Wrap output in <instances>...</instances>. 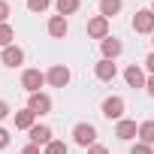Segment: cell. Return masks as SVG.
Wrapping results in <instances>:
<instances>
[{"label": "cell", "mask_w": 154, "mask_h": 154, "mask_svg": "<svg viewBox=\"0 0 154 154\" xmlns=\"http://www.w3.org/2000/svg\"><path fill=\"white\" fill-rule=\"evenodd\" d=\"M72 142L82 145V148L97 145V127H94V124H75V130H72Z\"/></svg>", "instance_id": "cell-1"}, {"label": "cell", "mask_w": 154, "mask_h": 154, "mask_svg": "<svg viewBox=\"0 0 154 154\" xmlns=\"http://www.w3.org/2000/svg\"><path fill=\"white\" fill-rule=\"evenodd\" d=\"M45 82H48L45 72H39V69H24V72H21V88H24L27 94H39V88H42Z\"/></svg>", "instance_id": "cell-2"}, {"label": "cell", "mask_w": 154, "mask_h": 154, "mask_svg": "<svg viewBox=\"0 0 154 154\" xmlns=\"http://www.w3.org/2000/svg\"><path fill=\"white\" fill-rule=\"evenodd\" d=\"M124 100L121 97H106L103 100V118H109V121H121L124 118Z\"/></svg>", "instance_id": "cell-3"}, {"label": "cell", "mask_w": 154, "mask_h": 154, "mask_svg": "<svg viewBox=\"0 0 154 154\" xmlns=\"http://www.w3.org/2000/svg\"><path fill=\"white\" fill-rule=\"evenodd\" d=\"M133 30L136 33H154V12L151 9H139L133 15Z\"/></svg>", "instance_id": "cell-4"}, {"label": "cell", "mask_w": 154, "mask_h": 154, "mask_svg": "<svg viewBox=\"0 0 154 154\" xmlns=\"http://www.w3.org/2000/svg\"><path fill=\"white\" fill-rule=\"evenodd\" d=\"M45 79H48L51 88H66V85H69V69H66L63 63H54V66L45 72Z\"/></svg>", "instance_id": "cell-5"}, {"label": "cell", "mask_w": 154, "mask_h": 154, "mask_svg": "<svg viewBox=\"0 0 154 154\" xmlns=\"http://www.w3.org/2000/svg\"><path fill=\"white\" fill-rule=\"evenodd\" d=\"M88 36L103 42V39L109 36V18H103V15H94V18L88 21Z\"/></svg>", "instance_id": "cell-6"}, {"label": "cell", "mask_w": 154, "mask_h": 154, "mask_svg": "<svg viewBox=\"0 0 154 154\" xmlns=\"http://www.w3.org/2000/svg\"><path fill=\"white\" fill-rule=\"evenodd\" d=\"M27 109L33 112V115H48L51 112V97L48 94H30V100H27Z\"/></svg>", "instance_id": "cell-7"}, {"label": "cell", "mask_w": 154, "mask_h": 154, "mask_svg": "<svg viewBox=\"0 0 154 154\" xmlns=\"http://www.w3.org/2000/svg\"><path fill=\"white\" fill-rule=\"evenodd\" d=\"M27 139H30V145H48L51 142V127H45V124H33L30 130H27Z\"/></svg>", "instance_id": "cell-8"}, {"label": "cell", "mask_w": 154, "mask_h": 154, "mask_svg": "<svg viewBox=\"0 0 154 154\" xmlns=\"http://www.w3.org/2000/svg\"><path fill=\"white\" fill-rule=\"evenodd\" d=\"M0 60H3V66H21L24 63V51L18 45H6L3 54H0Z\"/></svg>", "instance_id": "cell-9"}, {"label": "cell", "mask_w": 154, "mask_h": 154, "mask_svg": "<svg viewBox=\"0 0 154 154\" xmlns=\"http://www.w3.org/2000/svg\"><path fill=\"white\" fill-rule=\"evenodd\" d=\"M69 33V24H66V18L63 15H51L48 18V36H54V39H63Z\"/></svg>", "instance_id": "cell-10"}, {"label": "cell", "mask_w": 154, "mask_h": 154, "mask_svg": "<svg viewBox=\"0 0 154 154\" xmlns=\"http://www.w3.org/2000/svg\"><path fill=\"white\" fill-rule=\"evenodd\" d=\"M115 136H118V139H124V142H133V136H139V127H136V121H127V118H121V121H118V127H115Z\"/></svg>", "instance_id": "cell-11"}, {"label": "cell", "mask_w": 154, "mask_h": 154, "mask_svg": "<svg viewBox=\"0 0 154 154\" xmlns=\"http://www.w3.org/2000/svg\"><path fill=\"white\" fill-rule=\"evenodd\" d=\"M124 82H127L130 88H145V82H148V79H145V72H142L136 63H130V66L124 69Z\"/></svg>", "instance_id": "cell-12"}, {"label": "cell", "mask_w": 154, "mask_h": 154, "mask_svg": "<svg viewBox=\"0 0 154 154\" xmlns=\"http://www.w3.org/2000/svg\"><path fill=\"white\" fill-rule=\"evenodd\" d=\"M94 72H97L100 82H112L115 75H118V66H115V60H106V57H103V60L94 66Z\"/></svg>", "instance_id": "cell-13"}, {"label": "cell", "mask_w": 154, "mask_h": 154, "mask_svg": "<svg viewBox=\"0 0 154 154\" xmlns=\"http://www.w3.org/2000/svg\"><path fill=\"white\" fill-rule=\"evenodd\" d=\"M100 48H103V57L106 60H115L121 51H124V45H121V39H115V36H106L103 42H100Z\"/></svg>", "instance_id": "cell-14"}, {"label": "cell", "mask_w": 154, "mask_h": 154, "mask_svg": "<svg viewBox=\"0 0 154 154\" xmlns=\"http://www.w3.org/2000/svg\"><path fill=\"white\" fill-rule=\"evenodd\" d=\"M79 6H82L79 0H54V9H57V15H63V18L72 15V12H79Z\"/></svg>", "instance_id": "cell-15"}, {"label": "cell", "mask_w": 154, "mask_h": 154, "mask_svg": "<svg viewBox=\"0 0 154 154\" xmlns=\"http://www.w3.org/2000/svg\"><path fill=\"white\" fill-rule=\"evenodd\" d=\"M33 118H36V115H33L30 109H21V112H15V127H18V130H30V127H33Z\"/></svg>", "instance_id": "cell-16"}, {"label": "cell", "mask_w": 154, "mask_h": 154, "mask_svg": "<svg viewBox=\"0 0 154 154\" xmlns=\"http://www.w3.org/2000/svg\"><path fill=\"white\" fill-rule=\"evenodd\" d=\"M121 12V0H100V15L103 18H112Z\"/></svg>", "instance_id": "cell-17"}, {"label": "cell", "mask_w": 154, "mask_h": 154, "mask_svg": "<svg viewBox=\"0 0 154 154\" xmlns=\"http://www.w3.org/2000/svg\"><path fill=\"white\" fill-rule=\"evenodd\" d=\"M139 142L154 145V121H142L139 124Z\"/></svg>", "instance_id": "cell-18"}, {"label": "cell", "mask_w": 154, "mask_h": 154, "mask_svg": "<svg viewBox=\"0 0 154 154\" xmlns=\"http://www.w3.org/2000/svg\"><path fill=\"white\" fill-rule=\"evenodd\" d=\"M69 148H66V142H60V139H51L45 148H42V154H66Z\"/></svg>", "instance_id": "cell-19"}, {"label": "cell", "mask_w": 154, "mask_h": 154, "mask_svg": "<svg viewBox=\"0 0 154 154\" xmlns=\"http://www.w3.org/2000/svg\"><path fill=\"white\" fill-rule=\"evenodd\" d=\"M12 39H15V30L9 27V24H0V45H12Z\"/></svg>", "instance_id": "cell-20"}, {"label": "cell", "mask_w": 154, "mask_h": 154, "mask_svg": "<svg viewBox=\"0 0 154 154\" xmlns=\"http://www.w3.org/2000/svg\"><path fill=\"white\" fill-rule=\"evenodd\" d=\"M51 6V0H27V9L30 12H45Z\"/></svg>", "instance_id": "cell-21"}, {"label": "cell", "mask_w": 154, "mask_h": 154, "mask_svg": "<svg viewBox=\"0 0 154 154\" xmlns=\"http://www.w3.org/2000/svg\"><path fill=\"white\" fill-rule=\"evenodd\" d=\"M130 154H154V151H151V145H145V142H133Z\"/></svg>", "instance_id": "cell-22"}, {"label": "cell", "mask_w": 154, "mask_h": 154, "mask_svg": "<svg viewBox=\"0 0 154 154\" xmlns=\"http://www.w3.org/2000/svg\"><path fill=\"white\" fill-rule=\"evenodd\" d=\"M6 18H9V3L0 0V24H6Z\"/></svg>", "instance_id": "cell-23"}, {"label": "cell", "mask_w": 154, "mask_h": 154, "mask_svg": "<svg viewBox=\"0 0 154 154\" xmlns=\"http://www.w3.org/2000/svg\"><path fill=\"white\" fill-rule=\"evenodd\" d=\"M6 145H9V130L0 127V148H6Z\"/></svg>", "instance_id": "cell-24"}, {"label": "cell", "mask_w": 154, "mask_h": 154, "mask_svg": "<svg viewBox=\"0 0 154 154\" xmlns=\"http://www.w3.org/2000/svg\"><path fill=\"white\" fill-rule=\"evenodd\" d=\"M88 154H109V148H103V145H91Z\"/></svg>", "instance_id": "cell-25"}, {"label": "cell", "mask_w": 154, "mask_h": 154, "mask_svg": "<svg viewBox=\"0 0 154 154\" xmlns=\"http://www.w3.org/2000/svg\"><path fill=\"white\" fill-rule=\"evenodd\" d=\"M6 115H9V103H6V100H0V121H3Z\"/></svg>", "instance_id": "cell-26"}, {"label": "cell", "mask_w": 154, "mask_h": 154, "mask_svg": "<svg viewBox=\"0 0 154 154\" xmlns=\"http://www.w3.org/2000/svg\"><path fill=\"white\" fill-rule=\"evenodd\" d=\"M145 66H148V72H151V75H154V51H151V54H148V57H145Z\"/></svg>", "instance_id": "cell-27"}, {"label": "cell", "mask_w": 154, "mask_h": 154, "mask_svg": "<svg viewBox=\"0 0 154 154\" xmlns=\"http://www.w3.org/2000/svg\"><path fill=\"white\" fill-rule=\"evenodd\" d=\"M21 154H39V145H27V148H24Z\"/></svg>", "instance_id": "cell-28"}, {"label": "cell", "mask_w": 154, "mask_h": 154, "mask_svg": "<svg viewBox=\"0 0 154 154\" xmlns=\"http://www.w3.org/2000/svg\"><path fill=\"white\" fill-rule=\"evenodd\" d=\"M145 88H148V94H151V97H154V75H151V79H148V82H145Z\"/></svg>", "instance_id": "cell-29"}, {"label": "cell", "mask_w": 154, "mask_h": 154, "mask_svg": "<svg viewBox=\"0 0 154 154\" xmlns=\"http://www.w3.org/2000/svg\"><path fill=\"white\" fill-rule=\"evenodd\" d=\"M151 45H154V33H151Z\"/></svg>", "instance_id": "cell-30"}, {"label": "cell", "mask_w": 154, "mask_h": 154, "mask_svg": "<svg viewBox=\"0 0 154 154\" xmlns=\"http://www.w3.org/2000/svg\"><path fill=\"white\" fill-rule=\"evenodd\" d=\"M151 12H154V3H151Z\"/></svg>", "instance_id": "cell-31"}]
</instances>
